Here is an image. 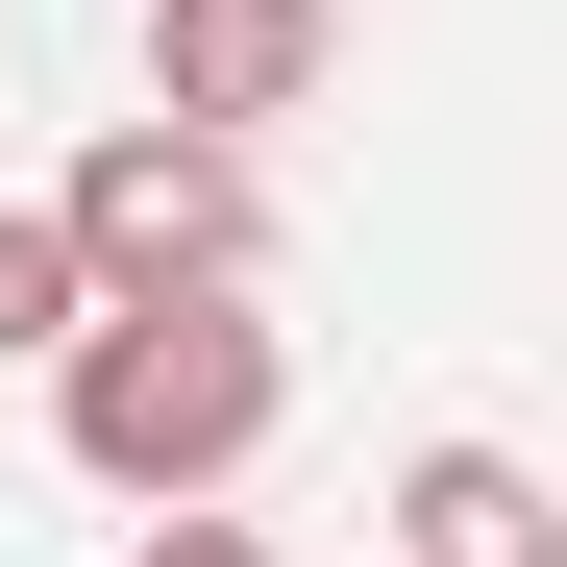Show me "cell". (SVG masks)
I'll list each match as a JSON object with an SVG mask.
<instances>
[{
	"instance_id": "4",
	"label": "cell",
	"mask_w": 567,
	"mask_h": 567,
	"mask_svg": "<svg viewBox=\"0 0 567 567\" xmlns=\"http://www.w3.org/2000/svg\"><path fill=\"white\" fill-rule=\"evenodd\" d=\"M395 567H567V494L518 444H420L395 468Z\"/></svg>"
},
{
	"instance_id": "1",
	"label": "cell",
	"mask_w": 567,
	"mask_h": 567,
	"mask_svg": "<svg viewBox=\"0 0 567 567\" xmlns=\"http://www.w3.org/2000/svg\"><path fill=\"white\" fill-rule=\"evenodd\" d=\"M271 420H297V346H271L247 297H100L50 346V444H74V494H124V518L247 494Z\"/></svg>"
},
{
	"instance_id": "5",
	"label": "cell",
	"mask_w": 567,
	"mask_h": 567,
	"mask_svg": "<svg viewBox=\"0 0 567 567\" xmlns=\"http://www.w3.org/2000/svg\"><path fill=\"white\" fill-rule=\"evenodd\" d=\"M74 321H100V271L50 247V198H0V370H50Z\"/></svg>"
},
{
	"instance_id": "2",
	"label": "cell",
	"mask_w": 567,
	"mask_h": 567,
	"mask_svg": "<svg viewBox=\"0 0 567 567\" xmlns=\"http://www.w3.org/2000/svg\"><path fill=\"white\" fill-rule=\"evenodd\" d=\"M50 247L100 271V297H247V271H271V198H247L223 124H100L50 173Z\"/></svg>"
},
{
	"instance_id": "3",
	"label": "cell",
	"mask_w": 567,
	"mask_h": 567,
	"mask_svg": "<svg viewBox=\"0 0 567 567\" xmlns=\"http://www.w3.org/2000/svg\"><path fill=\"white\" fill-rule=\"evenodd\" d=\"M321 50H346V0H148V124H297L321 100Z\"/></svg>"
},
{
	"instance_id": "6",
	"label": "cell",
	"mask_w": 567,
	"mask_h": 567,
	"mask_svg": "<svg viewBox=\"0 0 567 567\" xmlns=\"http://www.w3.org/2000/svg\"><path fill=\"white\" fill-rule=\"evenodd\" d=\"M124 567H271V543H247V518H223V494H173V518H148V543H124Z\"/></svg>"
}]
</instances>
